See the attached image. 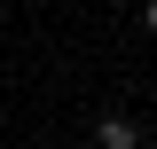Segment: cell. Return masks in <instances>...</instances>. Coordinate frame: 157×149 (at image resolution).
I'll list each match as a JSON object with an SVG mask.
<instances>
[{"label":"cell","mask_w":157,"mask_h":149,"mask_svg":"<svg viewBox=\"0 0 157 149\" xmlns=\"http://www.w3.org/2000/svg\"><path fill=\"white\" fill-rule=\"evenodd\" d=\"M94 149H141V126H134L126 110H110V118L94 126Z\"/></svg>","instance_id":"6da1fadb"},{"label":"cell","mask_w":157,"mask_h":149,"mask_svg":"<svg viewBox=\"0 0 157 149\" xmlns=\"http://www.w3.org/2000/svg\"><path fill=\"white\" fill-rule=\"evenodd\" d=\"M141 24H149V32H157V0H141Z\"/></svg>","instance_id":"7a4b0ae2"}]
</instances>
